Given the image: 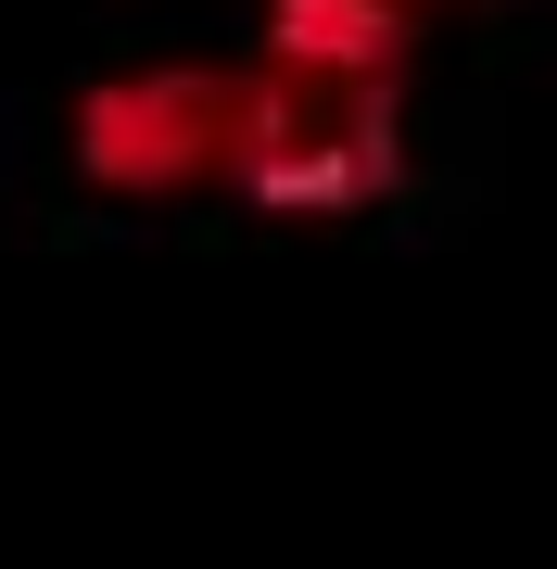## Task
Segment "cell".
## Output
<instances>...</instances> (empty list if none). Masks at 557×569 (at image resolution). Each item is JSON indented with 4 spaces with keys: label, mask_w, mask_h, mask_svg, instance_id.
<instances>
[{
    "label": "cell",
    "mask_w": 557,
    "mask_h": 569,
    "mask_svg": "<svg viewBox=\"0 0 557 569\" xmlns=\"http://www.w3.org/2000/svg\"><path fill=\"white\" fill-rule=\"evenodd\" d=\"M241 51L228 63H127L77 102V178L115 190V203H190V190H228L241 178Z\"/></svg>",
    "instance_id": "6da1fadb"
},
{
    "label": "cell",
    "mask_w": 557,
    "mask_h": 569,
    "mask_svg": "<svg viewBox=\"0 0 557 569\" xmlns=\"http://www.w3.org/2000/svg\"><path fill=\"white\" fill-rule=\"evenodd\" d=\"M241 77H253V102H241V178H228V203H253V216H368V203H392V178H406V102L279 77L253 51H241Z\"/></svg>",
    "instance_id": "7a4b0ae2"
},
{
    "label": "cell",
    "mask_w": 557,
    "mask_h": 569,
    "mask_svg": "<svg viewBox=\"0 0 557 569\" xmlns=\"http://www.w3.org/2000/svg\"><path fill=\"white\" fill-rule=\"evenodd\" d=\"M406 13H444V0H406Z\"/></svg>",
    "instance_id": "277c9868"
},
{
    "label": "cell",
    "mask_w": 557,
    "mask_h": 569,
    "mask_svg": "<svg viewBox=\"0 0 557 569\" xmlns=\"http://www.w3.org/2000/svg\"><path fill=\"white\" fill-rule=\"evenodd\" d=\"M418 51H431V13H406V0H253V63L317 77V89L406 102Z\"/></svg>",
    "instance_id": "3957f363"
}]
</instances>
